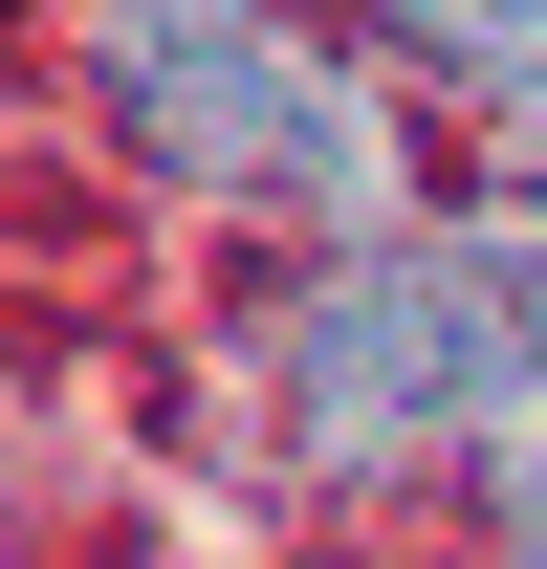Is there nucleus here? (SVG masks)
Here are the masks:
<instances>
[{"instance_id":"1","label":"nucleus","mask_w":547,"mask_h":569,"mask_svg":"<svg viewBox=\"0 0 547 569\" xmlns=\"http://www.w3.org/2000/svg\"><path fill=\"white\" fill-rule=\"evenodd\" d=\"M285 395L329 460H416V438H481L547 395V263L504 241H350L307 307H285Z\"/></svg>"},{"instance_id":"2","label":"nucleus","mask_w":547,"mask_h":569,"mask_svg":"<svg viewBox=\"0 0 547 569\" xmlns=\"http://www.w3.org/2000/svg\"><path fill=\"white\" fill-rule=\"evenodd\" d=\"M110 110L176 198H263V219H372L395 198V132L372 88L307 67L263 0H110Z\"/></svg>"},{"instance_id":"3","label":"nucleus","mask_w":547,"mask_h":569,"mask_svg":"<svg viewBox=\"0 0 547 569\" xmlns=\"http://www.w3.org/2000/svg\"><path fill=\"white\" fill-rule=\"evenodd\" d=\"M395 44H438L460 88H504V110H547V0H372Z\"/></svg>"},{"instance_id":"4","label":"nucleus","mask_w":547,"mask_h":569,"mask_svg":"<svg viewBox=\"0 0 547 569\" xmlns=\"http://www.w3.org/2000/svg\"><path fill=\"white\" fill-rule=\"evenodd\" d=\"M526 569H547V438H526Z\"/></svg>"}]
</instances>
